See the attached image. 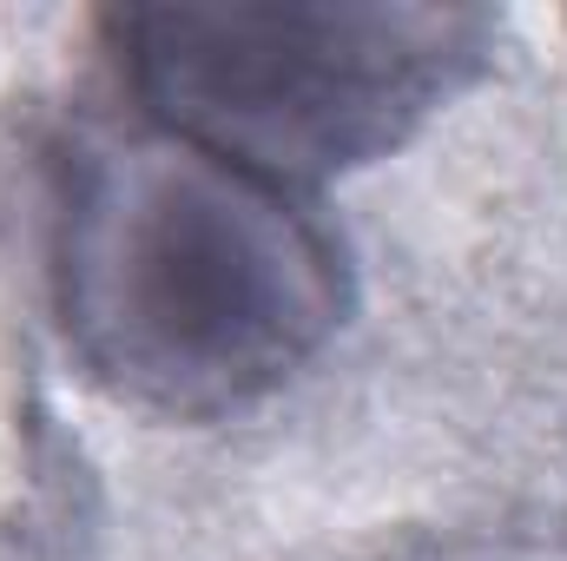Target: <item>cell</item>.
<instances>
[{
    "label": "cell",
    "mask_w": 567,
    "mask_h": 561,
    "mask_svg": "<svg viewBox=\"0 0 567 561\" xmlns=\"http://www.w3.org/2000/svg\"><path fill=\"white\" fill-rule=\"evenodd\" d=\"M60 317L120 404L212 422L330 344L343 252L290 185L152 126L86 145L66 178Z\"/></svg>",
    "instance_id": "cell-1"
},
{
    "label": "cell",
    "mask_w": 567,
    "mask_h": 561,
    "mask_svg": "<svg viewBox=\"0 0 567 561\" xmlns=\"http://www.w3.org/2000/svg\"><path fill=\"white\" fill-rule=\"evenodd\" d=\"M113 40L158 133L303 192L442 113L488 67L495 20L377 0H178L113 13Z\"/></svg>",
    "instance_id": "cell-2"
},
{
    "label": "cell",
    "mask_w": 567,
    "mask_h": 561,
    "mask_svg": "<svg viewBox=\"0 0 567 561\" xmlns=\"http://www.w3.org/2000/svg\"><path fill=\"white\" fill-rule=\"evenodd\" d=\"M455 561H567V549H528V542H515V549H475V555H455Z\"/></svg>",
    "instance_id": "cell-3"
}]
</instances>
